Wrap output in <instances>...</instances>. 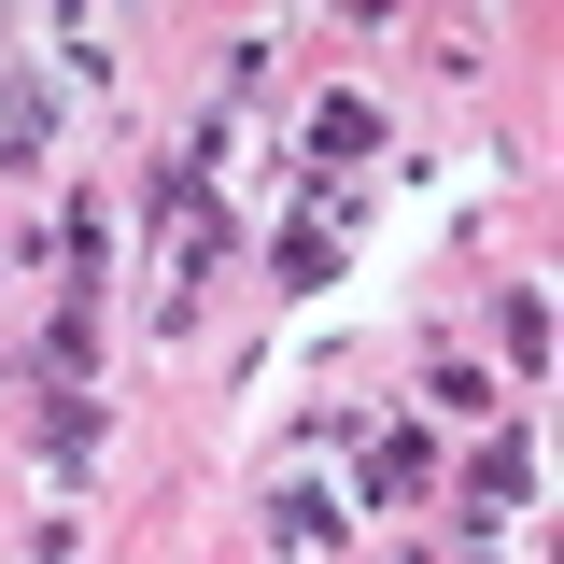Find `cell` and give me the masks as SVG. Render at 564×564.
I'll list each match as a JSON object with an SVG mask.
<instances>
[{
    "mask_svg": "<svg viewBox=\"0 0 564 564\" xmlns=\"http://www.w3.org/2000/svg\"><path fill=\"white\" fill-rule=\"evenodd\" d=\"M339 254H352V184H296V212L269 226L282 296H325V282H339Z\"/></svg>",
    "mask_w": 564,
    "mask_h": 564,
    "instance_id": "obj_1",
    "label": "cell"
},
{
    "mask_svg": "<svg viewBox=\"0 0 564 564\" xmlns=\"http://www.w3.org/2000/svg\"><path fill=\"white\" fill-rule=\"evenodd\" d=\"M269 536H282V551H339V536H352V466L311 452L296 480H269Z\"/></svg>",
    "mask_w": 564,
    "mask_h": 564,
    "instance_id": "obj_2",
    "label": "cell"
},
{
    "mask_svg": "<svg viewBox=\"0 0 564 564\" xmlns=\"http://www.w3.org/2000/svg\"><path fill=\"white\" fill-rule=\"evenodd\" d=\"M437 480V452H423V423H381V437H352V508H410Z\"/></svg>",
    "mask_w": 564,
    "mask_h": 564,
    "instance_id": "obj_3",
    "label": "cell"
},
{
    "mask_svg": "<svg viewBox=\"0 0 564 564\" xmlns=\"http://www.w3.org/2000/svg\"><path fill=\"white\" fill-rule=\"evenodd\" d=\"M522 494H536V452H522V437H494L480 466H466V536H494V522H508Z\"/></svg>",
    "mask_w": 564,
    "mask_h": 564,
    "instance_id": "obj_4",
    "label": "cell"
},
{
    "mask_svg": "<svg viewBox=\"0 0 564 564\" xmlns=\"http://www.w3.org/2000/svg\"><path fill=\"white\" fill-rule=\"evenodd\" d=\"M43 141H57V113H43V70L14 57V70H0V170H43Z\"/></svg>",
    "mask_w": 564,
    "mask_h": 564,
    "instance_id": "obj_5",
    "label": "cell"
},
{
    "mask_svg": "<svg viewBox=\"0 0 564 564\" xmlns=\"http://www.w3.org/2000/svg\"><path fill=\"white\" fill-rule=\"evenodd\" d=\"M494 339H508V367L536 381V367H551V296H536V282H494Z\"/></svg>",
    "mask_w": 564,
    "mask_h": 564,
    "instance_id": "obj_6",
    "label": "cell"
},
{
    "mask_svg": "<svg viewBox=\"0 0 564 564\" xmlns=\"http://www.w3.org/2000/svg\"><path fill=\"white\" fill-rule=\"evenodd\" d=\"M311 155H381V113H367V99H325V113H311Z\"/></svg>",
    "mask_w": 564,
    "mask_h": 564,
    "instance_id": "obj_7",
    "label": "cell"
},
{
    "mask_svg": "<svg viewBox=\"0 0 564 564\" xmlns=\"http://www.w3.org/2000/svg\"><path fill=\"white\" fill-rule=\"evenodd\" d=\"M423 395H437V410H452V423H480V410H494V381H480V367H466V352H452V367H423Z\"/></svg>",
    "mask_w": 564,
    "mask_h": 564,
    "instance_id": "obj_8",
    "label": "cell"
},
{
    "mask_svg": "<svg viewBox=\"0 0 564 564\" xmlns=\"http://www.w3.org/2000/svg\"><path fill=\"white\" fill-rule=\"evenodd\" d=\"M29 564H70V536H43V551H29Z\"/></svg>",
    "mask_w": 564,
    "mask_h": 564,
    "instance_id": "obj_9",
    "label": "cell"
}]
</instances>
